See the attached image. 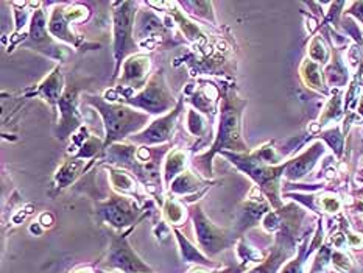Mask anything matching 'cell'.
<instances>
[{
  "label": "cell",
  "instance_id": "cell-1",
  "mask_svg": "<svg viewBox=\"0 0 363 273\" xmlns=\"http://www.w3.org/2000/svg\"><path fill=\"white\" fill-rule=\"evenodd\" d=\"M222 89V100H220V123L217 138L212 144L211 150L195 158L194 164L201 174L211 178L212 177V158L217 153H223L226 150L231 152H247L248 147L243 144L240 136V116L242 109L247 101L240 100L235 91L226 86H220Z\"/></svg>",
  "mask_w": 363,
  "mask_h": 273
},
{
  "label": "cell",
  "instance_id": "cell-2",
  "mask_svg": "<svg viewBox=\"0 0 363 273\" xmlns=\"http://www.w3.org/2000/svg\"><path fill=\"white\" fill-rule=\"evenodd\" d=\"M83 104H88L97 109L105 125V150L113 144H119L123 139L138 135L147 128L150 114L140 113L128 105L106 101L100 96L84 94Z\"/></svg>",
  "mask_w": 363,
  "mask_h": 273
},
{
  "label": "cell",
  "instance_id": "cell-3",
  "mask_svg": "<svg viewBox=\"0 0 363 273\" xmlns=\"http://www.w3.org/2000/svg\"><path fill=\"white\" fill-rule=\"evenodd\" d=\"M113 52L116 60L114 78L119 77L123 62L139 50L134 39V22L138 16V2H113Z\"/></svg>",
  "mask_w": 363,
  "mask_h": 273
},
{
  "label": "cell",
  "instance_id": "cell-4",
  "mask_svg": "<svg viewBox=\"0 0 363 273\" xmlns=\"http://www.w3.org/2000/svg\"><path fill=\"white\" fill-rule=\"evenodd\" d=\"M117 104L128 105L134 109H142V111H145L147 114L153 116L169 114L178 105L175 96H173V92L167 86V82H165L162 69L156 70V72L150 77V80L144 89L134 94V96L119 100Z\"/></svg>",
  "mask_w": 363,
  "mask_h": 273
},
{
  "label": "cell",
  "instance_id": "cell-5",
  "mask_svg": "<svg viewBox=\"0 0 363 273\" xmlns=\"http://www.w3.org/2000/svg\"><path fill=\"white\" fill-rule=\"evenodd\" d=\"M96 213L99 222H106L114 230L122 231L126 226L136 225L142 218V209L134 197L122 194H111L106 200H97Z\"/></svg>",
  "mask_w": 363,
  "mask_h": 273
},
{
  "label": "cell",
  "instance_id": "cell-6",
  "mask_svg": "<svg viewBox=\"0 0 363 273\" xmlns=\"http://www.w3.org/2000/svg\"><path fill=\"white\" fill-rule=\"evenodd\" d=\"M23 49H30L43 53L55 61H65L67 58V49L61 47L49 31V22L43 10H36L30 19V28L26 41L21 43Z\"/></svg>",
  "mask_w": 363,
  "mask_h": 273
},
{
  "label": "cell",
  "instance_id": "cell-7",
  "mask_svg": "<svg viewBox=\"0 0 363 273\" xmlns=\"http://www.w3.org/2000/svg\"><path fill=\"white\" fill-rule=\"evenodd\" d=\"M191 214L194 218V226L199 239V245L208 256H216L222 253L225 248L233 245V236L223 228H218L212 223L200 205L191 206Z\"/></svg>",
  "mask_w": 363,
  "mask_h": 273
},
{
  "label": "cell",
  "instance_id": "cell-8",
  "mask_svg": "<svg viewBox=\"0 0 363 273\" xmlns=\"http://www.w3.org/2000/svg\"><path fill=\"white\" fill-rule=\"evenodd\" d=\"M128 231H111V244H109L106 265L108 267L119 269L125 273H153L152 267L140 260L134 248L128 244Z\"/></svg>",
  "mask_w": 363,
  "mask_h": 273
},
{
  "label": "cell",
  "instance_id": "cell-9",
  "mask_svg": "<svg viewBox=\"0 0 363 273\" xmlns=\"http://www.w3.org/2000/svg\"><path fill=\"white\" fill-rule=\"evenodd\" d=\"M83 88V83L72 82L66 83L65 94L58 104V125H57V138L67 139L74 136L75 133L83 127V117L78 111V97Z\"/></svg>",
  "mask_w": 363,
  "mask_h": 273
},
{
  "label": "cell",
  "instance_id": "cell-10",
  "mask_svg": "<svg viewBox=\"0 0 363 273\" xmlns=\"http://www.w3.org/2000/svg\"><path fill=\"white\" fill-rule=\"evenodd\" d=\"M184 105V96L178 100L177 108L170 111L169 114L157 117V119L150 122L145 130H142L138 135L130 138V143L134 145H162L164 143H169L173 135V130L177 127V122L179 119L181 113H183Z\"/></svg>",
  "mask_w": 363,
  "mask_h": 273
},
{
  "label": "cell",
  "instance_id": "cell-11",
  "mask_svg": "<svg viewBox=\"0 0 363 273\" xmlns=\"http://www.w3.org/2000/svg\"><path fill=\"white\" fill-rule=\"evenodd\" d=\"M150 70H152L150 55H133L123 62L119 88L117 89L126 88L130 91H142L150 80Z\"/></svg>",
  "mask_w": 363,
  "mask_h": 273
},
{
  "label": "cell",
  "instance_id": "cell-12",
  "mask_svg": "<svg viewBox=\"0 0 363 273\" xmlns=\"http://www.w3.org/2000/svg\"><path fill=\"white\" fill-rule=\"evenodd\" d=\"M49 31L50 35L57 39V41L67 43L69 45H74L75 49H99V44L96 43H86L83 38L77 36L72 28H70V22L65 18V13H62V5H58L50 14L49 19Z\"/></svg>",
  "mask_w": 363,
  "mask_h": 273
},
{
  "label": "cell",
  "instance_id": "cell-13",
  "mask_svg": "<svg viewBox=\"0 0 363 273\" xmlns=\"http://www.w3.org/2000/svg\"><path fill=\"white\" fill-rule=\"evenodd\" d=\"M65 89H66L65 77H62L61 66H57L41 83L36 86V89L30 91L27 96L41 97L44 101H47V105L50 108L58 109V104L62 97V94H65Z\"/></svg>",
  "mask_w": 363,
  "mask_h": 273
},
{
  "label": "cell",
  "instance_id": "cell-14",
  "mask_svg": "<svg viewBox=\"0 0 363 273\" xmlns=\"http://www.w3.org/2000/svg\"><path fill=\"white\" fill-rule=\"evenodd\" d=\"M94 161H86V160H77L70 158L62 162V166L57 170L53 178V187L57 191L66 189V187L72 186L78 178H82L84 172L92 166Z\"/></svg>",
  "mask_w": 363,
  "mask_h": 273
},
{
  "label": "cell",
  "instance_id": "cell-15",
  "mask_svg": "<svg viewBox=\"0 0 363 273\" xmlns=\"http://www.w3.org/2000/svg\"><path fill=\"white\" fill-rule=\"evenodd\" d=\"M169 6H170V5H169ZM178 6H179L178 2H173V4H172L173 11L169 10V18H170L173 22L178 23L181 31H183L184 36L189 39V41L196 43V44H199V47H203L204 43H208L206 35L203 33L201 28H200L199 26H196L195 22L189 21L187 16L184 14V11H181Z\"/></svg>",
  "mask_w": 363,
  "mask_h": 273
},
{
  "label": "cell",
  "instance_id": "cell-16",
  "mask_svg": "<svg viewBox=\"0 0 363 273\" xmlns=\"http://www.w3.org/2000/svg\"><path fill=\"white\" fill-rule=\"evenodd\" d=\"M203 186L208 187L209 182L199 178L195 174H192L191 170H184L183 174L173 179V183L170 184L169 189L172 194L183 195L184 197V195H191V194L199 192Z\"/></svg>",
  "mask_w": 363,
  "mask_h": 273
},
{
  "label": "cell",
  "instance_id": "cell-17",
  "mask_svg": "<svg viewBox=\"0 0 363 273\" xmlns=\"http://www.w3.org/2000/svg\"><path fill=\"white\" fill-rule=\"evenodd\" d=\"M109 172V182L113 184V189L117 194L122 195H138V178H134L128 170H123L119 167H108Z\"/></svg>",
  "mask_w": 363,
  "mask_h": 273
},
{
  "label": "cell",
  "instance_id": "cell-18",
  "mask_svg": "<svg viewBox=\"0 0 363 273\" xmlns=\"http://www.w3.org/2000/svg\"><path fill=\"white\" fill-rule=\"evenodd\" d=\"M186 164H187V155L184 150H178L177 148V150H172V153H169L167 158H165L164 172H162L165 187H170L173 179L183 174L186 170Z\"/></svg>",
  "mask_w": 363,
  "mask_h": 273
},
{
  "label": "cell",
  "instance_id": "cell-19",
  "mask_svg": "<svg viewBox=\"0 0 363 273\" xmlns=\"http://www.w3.org/2000/svg\"><path fill=\"white\" fill-rule=\"evenodd\" d=\"M173 233H175V236L178 239L181 256H183V260L186 262H196L200 265H211V267L214 265L209 261L208 256H204L199 248H195V245H192L191 242H189L178 230H173Z\"/></svg>",
  "mask_w": 363,
  "mask_h": 273
},
{
  "label": "cell",
  "instance_id": "cell-20",
  "mask_svg": "<svg viewBox=\"0 0 363 273\" xmlns=\"http://www.w3.org/2000/svg\"><path fill=\"white\" fill-rule=\"evenodd\" d=\"M162 213L164 217L167 218V222L172 225H179L184 222L186 218V208L181 205L179 201L173 200V199H167L162 206Z\"/></svg>",
  "mask_w": 363,
  "mask_h": 273
},
{
  "label": "cell",
  "instance_id": "cell-21",
  "mask_svg": "<svg viewBox=\"0 0 363 273\" xmlns=\"http://www.w3.org/2000/svg\"><path fill=\"white\" fill-rule=\"evenodd\" d=\"M186 128L195 138H204V135H208L206 121H204L203 116L200 113H196L195 109H189L187 111Z\"/></svg>",
  "mask_w": 363,
  "mask_h": 273
},
{
  "label": "cell",
  "instance_id": "cell-22",
  "mask_svg": "<svg viewBox=\"0 0 363 273\" xmlns=\"http://www.w3.org/2000/svg\"><path fill=\"white\" fill-rule=\"evenodd\" d=\"M320 155V145H315V150H311L309 153H306L301 160H298V162H295L294 166H291L290 169V177L294 178H299L303 177L307 170H309L312 166H313V160L317 158V156Z\"/></svg>",
  "mask_w": 363,
  "mask_h": 273
},
{
  "label": "cell",
  "instance_id": "cell-23",
  "mask_svg": "<svg viewBox=\"0 0 363 273\" xmlns=\"http://www.w3.org/2000/svg\"><path fill=\"white\" fill-rule=\"evenodd\" d=\"M191 273H228V270H211V272H203V270H194Z\"/></svg>",
  "mask_w": 363,
  "mask_h": 273
},
{
  "label": "cell",
  "instance_id": "cell-24",
  "mask_svg": "<svg viewBox=\"0 0 363 273\" xmlns=\"http://www.w3.org/2000/svg\"><path fill=\"white\" fill-rule=\"evenodd\" d=\"M74 273H94V270H91V269H80V270H77Z\"/></svg>",
  "mask_w": 363,
  "mask_h": 273
},
{
  "label": "cell",
  "instance_id": "cell-25",
  "mask_svg": "<svg viewBox=\"0 0 363 273\" xmlns=\"http://www.w3.org/2000/svg\"><path fill=\"white\" fill-rule=\"evenodd\" d=\"M242 272V267L239 269H228V273H240Z\"/></svg>",
  "mask_w": 363,
  "mask_h": 273
},
{
  "label": "cell",
  "instance_id": "cell-26",
  "mask_svg": "<svg viewBox=\"0 0 363 273\" xmlns=\"http://www.w3.org/2000/svg\"><path fill=\"white\" fill-rule=\"evenodd\" d=\"M96 273H105V272H96Z\"/></svg>",
  "mask_w": 363,
  "mask_h": 273
}]
</instances>
